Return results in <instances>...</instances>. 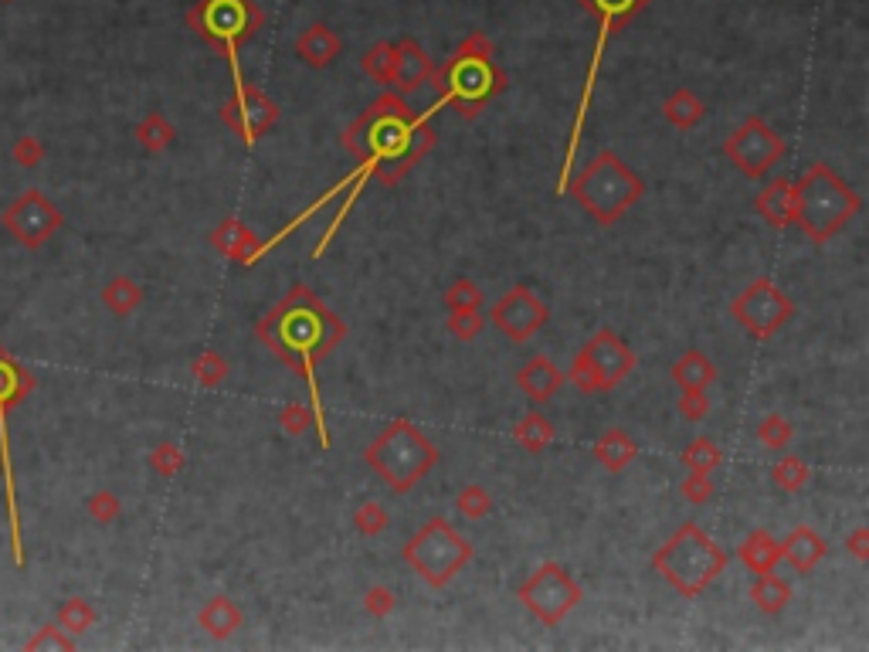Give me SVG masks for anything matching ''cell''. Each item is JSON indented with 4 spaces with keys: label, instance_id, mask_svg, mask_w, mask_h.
<instances>
[{
    "label": "cell",
    "instance_id": "1",
    "mask_svg": "<svg viewBox=\"0 0 869 652\" xmlns=\"http://www.w3.org/2000/svg\"><path fill=\"white\" fill-rule=\"evenodd\" d=\"M255 333L289 371H296L309 384V408H313L316 415V435H320L323 449H330V428H326L323 401H320V388H316L313 371L323 357H330L343 343L347 323H343L313 289L296 282V286L258 320Z\"/></svg>",
    "mask_w": 869,
    "mask_h": 652
},
{
    "label": "cell",
    "instance_id": "2",
    "mask_svg": "<svg viewBox=\"0 0 869 652\" xmlns=\"http://www.w3.org/2000/svg\"><path fill=\"white\" fill-rule=\"evenodd\" d=\"M435 109V106H432ZM428 113H411L401 92H381L354 123L343 130V147L354 153L364 167H371V180L394 187L415 163L428 157L438 133Z\"/></svg>",
    "mask_w": 869,
    "mask_h": 652
},
{
    "label": "cell",
    "instance_id": "3",
    "mask_svg": "<svg viewBox=\"0 0 869 652\" xmlns=\"http://www.w3.org/2000/svg\"><path fill=\"white\" fill-rule=\"evenodd\" d=\"M791 191H795V225L815 245L832 242L863 208L856 187H849L825 160H815L802 177L791 180Z\"/></svg>",
    "mask_w": 869,
    "mask_h": 652
},
{
    "label": "cell",
    "instance_id": "4",
    "mask_svg": "<svg viewBox=\"0 0 869 652\" xmlns=\"http://www.w3.org/2000/svg\"><path fill=\"white\" fill-rule=\"evenodd\" d=\"M564 194L581 204L591 221L601 228H612L625 211H632L645 194V180L612 150L595 153L581 167V174L567 180Z\"/></svg>",
    "mask_w": 869,
    "mask_h": 652
},
{
    "label": "cell",
    "instance_id": "5",
    "mask_svg": "<svg viewBox=\"0 0 869 652\" xmlns=\"http://www.w3.org/2000/svg\"><path fill=\"white\" fill-rule=\"evenodd\" d=\"M438 459L442 456L435 442L408 418L387 422L364 449V462L391 493H411L438 466Z\"/></svg>",
    "mask_w": 869,
    "mask_h": 652
},
{
    "label": "cell",
    "instance_id": "6",
    "mask_svg": "<svg viewBox=\"0 0 869 652\" xmlns=\"http://www.w3.org/2000/svg\"><path fill=\"white\" fill-rule=\"evenodd\" d=\"M652 568L662 574L669 588L683 598H700L713 581L724 574L727 554L700 523L686 520L673 530V537L652 554Z\"/></svg>",
    "mask_w": 869,
    "mask_h": 652
},
{
    "label": "cell",
    "instance_id": "7",
    "mask_svg": "<svg viewBox=\"0 0 869 652\" xmlns=\"http://www.w3.org/2000/svg\"><path fill=\"white\" fill-rule=\"evenodd\" d=\"M428 85L435 89L432 106H452L462 119H476L486 102L503 96L506 75L493 58L452 55L442 68H435Z\"/></svg>",
    "mask_w": 869,
    "mask_h": 652
},
{
    "label": "cell",
    "instance_id": "8",
    "mask_svg": "<svg viewBox=\"0 0 869 652\" xmlns=\"http://www.w3.org/2000/svg\"><path fill=\"white\" fill-rule=\"evenodd\" d=\"M401 557L428 588L442 591L449 588L462 574V568L476 557V547H472L449 520L432 517L401 547Z\"/></svg>",
    "mask_w": 869,
    "mask_h": 652
},
{
    "label": "cell",
    "instance_id": "9",
    "mask_svg": "<svg viewBox=\"0 0 869 652\" xmlns=\"http://www.w3.org/2000/svg\"><path fill=\"white\" fill-rule=\"evenodd\" d=\"M187 24L228 58L231 75H238V48L252 41L265 24L255 0H197L187 11Z\"/></svg>",
    "mask_w": 869,
    "mask_h": 652
},
{
    "label": "cell",
    "instance_id": "10",
    "mask_svg": "<svg viewBox=\"0 0 869 652\" xmlns=\"http://www.w3.org/2000/svg\"><path fill=\"white\" fill-rule=\"evenodd\" d=\"M635 364H639L635 350L628 347L615 330L605 326V330H598L595 337L578 350L567 377H571V384L581 394H605V391H615L618 384L635 371Z\"/></svg>",
    "mask_w": 869,
    "mask_h": 652
},
{
    "label": "cell",
    "instance_id": "11",
    "mask_svg": "<svg viewBox=\"0 0 869 652\" xmlns=\"http://www.w3.org/2000/svg\"><path fill=\"white\" fill-rule=\"evenodd\" d=\"M516 602H523V608H527L537 622L554 629V625H561L567 615L584 602V588L564 564L547 561L516 588Z\"/></svg>",
    "mask_w": 869,
    "mask_h": 652
},
{
    "label": "cell",
    "instance_id": "12",
    "mask_svg": "<svg viewBox=\"0 0 869 652\" xmlns=\"http://www.w3.org/2000/svg\"><path fill=\"white\" fill-rule=\"evenodd\" d=\"M730 316H734L754 340H771L774 333L795 316V303H791L785 289H778V282L771 276H761L730 303Z\"/></svg>",
    "mask_w": 869,
    "mask_h": 652
},
{
    "label": "cell",
    "instance_id": "13",
    "mask_svg": "<svg viewBox=\"0 0 869 652\" xmlns=\"http://www.w3.org/2000/svg\"><path fill=\"white\" fill-rule=\"evenodd\" d=\"M788 153V143L764 123L761 116H747L741 126L724 140V157L734 163L747 180H761L778 167Z\"/></svg>",
    "mask_w": 869,
    "mask_h": 652
},
{
    "label": "cell",
    "instance_id": "14",
    "mask_svg": "<svg viewBox=\"0 0 869 652\" xmlns=\"http://www.w3.org/2000/svg\"><path fill=\"white\" fill-rule=\"evenodd\" d=\"M31 388V377L21 374V367L11 357L0 354V473H4V496H7V520H11V551L14 564H24L21 547V513H17V493H14V459H11V439H7V408Z\"/></svg>",
    "mask_w": 869,
    "mask_h": 652
},
{
    "label": "cell",
    "instance_id": "15",
    "mask_svg": "<svg viewBox=\"0 0 869 652\" xmlns=\"http://www.w3.org/2000/svg\"><path fill=\"white\" fill-rule=\"evenodd\" d=\"M279 116H282L279 102H272L258 85L245 82L242 72H238L231 99L221 106V123H225L228 130L245 143V147H255V143L262 140L275 123H279Z\"/></svg>",
    "mask_w": 869,
    "mask_h": 652
},
{
    "label": "cell",
    "instance_id": "16",
    "mask_svg": "<svg viewBox=\"0 0 869 652\" xmlns=\"http://www.w3.org/2000/svg\"><path fill=\"white\" fill-rule=\"evenodd\" d=\"M489 320H493V326L503 333L506 340L527 343L547 326L550 310H547L544 299L533 293L530 286H523V282H520V286L506 289V293L496 299L493 310H489Z\"/></svg>",
    "mask_w": 869,
    "mask_h": 652
},
{
    "label": "cell",
    "instance_id": "17",
    "mask_svg": "<svg viewBox=\"0 0 869 652\" xmlns=\"http://www.w3.org/2000/svg\"><path fill=\"white\" fill-rule=\"evenodd\" d=\"M211 245L218 248V255H225V259H231L235 265H252L258 255L265 252V242L255 235L252 228L245 225V221L238 218H225L218 228H214L211 235Z\"/></svg>",
    "mask_w": 869,
    "mask_h": 652
},
{
    "label": "cell",
    "instance_id": "18",
    "mask_svg": "<svg viewBox=\"0 0 869 652\" xmlns=\"http://www.w3.org/2000/svg\"><path fill=\"white\" fill-rule=\"evenodd\" d=\"M432 72H435V65H432V58L425 55V48H421L415 38H401L398 41V58H394L391 89L394 92H418V89H425V85H428Z\"/></svg>",
    "mask_w": 869,
    "mask_h": 652
},
{
    "label": "cell",
    "instance_id": "19",
    "mask_svg": "<svg viewBox=\"0 0 869 652\" xmlns=\"http://www.w3.org/2000/svg\"><path fill=\"white\" fill-rule=\"evenodd\" d=\"M567 377L557 371V364L550 357H533L516 371V388H520L533 405H547L557 391L564 388Z\"/></svg>",
    "mask_w": 869,
    "mask_h": 652
},
{
    "label": "cell",
    "instance_id": "20",
    "mask_svg": "<svg viewBox=\"0 0 869 652\" xmlns=\"http://www.w3.org/2000/svg\"><path fill=\"white\" fill-rule=\"evenodd\" d=\"M781 557H785L798 574H812L825 557H829V540L802 523V527H795L781 540Z\"/></svg>",
    "mask_w": 869,
    "mask_h": 652
},
{
    "label": "cell",
    "instance_id": "21",
    "mask_svg": "<svg viewBox=\"0 0 869 652\" xmlns=\"http://www.w3.org/2000/svg\"><path fill=\"white\" fill-rule=\"evenodd\" d=\"M14 208L21 214H28V221H14V225H11V231H17V235H21L28 245H41L51 231L62 225V214L51 208V204L38 191H28V197H24V201H17Z\"/></svg>",
    "mask_w": 869,
    "mask_h": 652
},
{
    "label": "cell",
    "instance_id": "22",
    "mask_svg": "<svg viewBox=\"0 0 869 652\" xmlns=\"http://www.w3.org/2000/svg\"><path fill=\"white\" fill-rule=\"evenodd\" d=\"M296 55H299V62L309 65V68H326L343 55V41L333 28H326V24L316 21L296 38Z\"/></svg>",
    "mask_w": 869,
    "mask_h": 652
},
{
    "label": "cell",
    "instance_id": "23",
    "mask_svg": "<svg viewBox=\"0 0 869 652\" xmlns=\"http://www.w3.org/2000/svg\"><path fill=\"white\" fill-rule=\"evenodd\" d=\"M754 211L761 214L771 228L795 225V191H791V180L774 177L768 187H761V194L754 197Z\"/></svg>",
    "mask_w": 869,
    "mask_h": 652
},
{
    "label": "cell",
    "instance_id": "24",
    "mask_svg": "<svg viewBox=\"0 0 869 652\" xmlns=\"http://www.w3.org/2000/svg\"><path fill=\"white\" fill-rule=\"evenodd\" d=\"M591 456H595L598 466H605L608 473H622V469H628L639 459V442H635L625 428H608V432L598 435Z\"/></svg>",
    "mask_w": 869,
    "mask_h": 652
},
{
    "label": "cell",
    "instance_id": "25",
    "mask_svg": "<svg viewBox=\"0 0 869 652\" xmlns=\"http://www.w3.org/2000/svg\"><path fill=\"white\" fill-rule=\"evenodd\" d=\"M197 625H201L211 639H231L245 625V612L231 602L228 595H214L211 602H204V608L197 612Z\"/></svg>",
    "mask_w": 869,
    "mask_h": 652
},
{
    "label": "cell",
    "instance_id": "26",
    "mask_svg": "<svg viewBox=\"0 0 869 652\" xmlns=\"http://www.w3.org/2000/svg\"><path fill=\"white\" fill-rule=\"evenodd\" d=\"M669 377H673V384L679 391H686V388L707 391L710 384H717V364H713L703 350H686V354L673 364Z\"/></svg>",
    "mask_w": 869,
    "mask_h": 652
},
{
    "label": "cell",
    "instance_id": "27",
    "mask_svg": "<svg viewBox=\"0 0 869 652\" xmlns=\"http://www.w3.org/2000/svg\"><path fill=\"white\" fill-rule=\"evenodd\" d=\"M737 557L744 561V568L751 574H764V571H774V564L781 561V544L774 540L771 530H751L741 547H737Z\"/></svg>",
    "mask_w": 869,
    "mask_h": 652
},
{
    "label": "cell",
    "instance_id": "28",
    "mask_svg": "<svg viewBox=\"0 0 869 652\" xmlns=\"http://www.w3.org/2000/svg\"><path fill=\"white\" fill-rule=\"evenodd\" d=\"M662 116H666V123L673 126V130H696V126L703 123V116H707V102L683 85V89H676L666 96V102H662Z\"/></svg>",
    "mask_w": 869,
    "mask_h": 652
},
{
    "label": "cell",
    "instance_id": "29",
    "mask_svg": "<svg viewBox=\"0 0 869 652\" xmlns=\"http://www.w3.org/2000/svg\"><path fill=\"white\" fill-rule=\"evenodd\" d=\"M751 602L761 615H781L791 602V585L785 578H778L774 571L754 574L751 585Z\"/></svg>",
    "mask_w": 869,
    "mask_h": 652
},
{
    "label": "cell",
    "instance_id": "30",
    "mask_svg": "<svg viewBox=\"0 0 869 652\" xmlns=\"http://www.w3.org/2000/svg\"><path fill=\"white\" fill-rule=\"evenodd\" d=\"M513 439H516V445H520L523 452H530V456H540V452H544L547 445L557 439V428L544 415V411H527V415H523L520 422H516Z\"/></svg>",
    "mask_w": 869,
    "mask_h": 652
},
{
    "label": "cell",
    "instance_id": "31",
    "mask_svg": "<svg viewBox=\"0 0 869 652\" xmlns=\"http://www.w3.org/2000/svg\"><path fill=\"white\" fill-rule=\"evenodd\" d=\"M578 4L591 17H598L601 24H608L612 31H618V28H625L628 21H635V14H639L649 0H578Z\"/></svg>",
    "mask_w": 869,
    "mask_h": 652
},
{
    "label": "cell",
    "instance_id": "32",
    "mask_svg": "<svg viewBox=\"0 0 869 652\" xmlns=\"http://www.w3.org/2000/svg\"><path fill=\"white\" fill-rule=\"evenodd\" d=\"M812 479V469L802 456H781L771 466V483L781 489V493H802Z\"/></svg>",
    "mask_w": 869,
    "mask_h": 652
},
{
    "label": "cell",
    "instance_id": "33",
    "mask_svg": "<svg viewBox=\"0 0 869 652\" xmlns=\"http://www.w3.org/2000/svg\"><path fill=\"white\" fill-rule=\"evenodd\" d=\"M394 58H398V41H377V45L367 48V55L360 58V65H364L367 79H374L377 85H391Z\"/></svg>",
    "mask_w": 869,
    "mask_h": 652
},
{
    "label": "cell",
    "instance_id": "34",
    "mask_svg": "<svg viewBox=\"0 0 869 652\" xmlns=\"http://www.w3.org/2000/svg\"><path fill=\"white\" fill-rule=\"evenodd\" d=\"M442 303L449 306V313H483L486 296H483V289H479V282H476V279L459 276L449 289H445V299H442Z\"/></svg>",
    "mask_w": 869,
    "mask_h": 652
},
{
    "label": "cell",
    "instance_id": "35",
    "mask_svg": "<svg viewBox=\"0 0 869 652\" xmlns=\"http://www.w3.org/2000/svg\"><path fill=\"white\" fill-rule=\"evenodd\" d=\"M724 462V452H720V445L713 439H693L690 445L683 449V466L690 469V473H703L710 476L713 469Z\"/></svg>",
    "mask_w": 869,
    "mask_h": 652
},
{
    "label": "cell",
    "instance_id": "36",
    "mask_svg": "<svg viewBox=\"0 0 869 652\" xmlns=\"http://www.w3.org/2000/svg\"><path fill=\"white\" fill-rule=\"evenodd\" d=\"M791 439H795V425H791L785 415H778V411L764 415L761 425H757V442L771 452H785Z\"/></svg>",
    "mask_w": 869,
    "mask_h": 652
},
{
    "label": "cell",
    "instance_id": "37",
    "mask_svg": "<svg viewBox=\"0 0 869 652\" xmlns=\"http://www.w3.org/2000/svg\"><path fill=\"white\" fill-rule=\"evenodd\" d=\"M102 299H106V306H109V310H113L116 316H129V313L136 310V306L143 303V293H140V286H136L133 279L116 276V279L106 286V293H102Z\"/></svg>",
    "mask_w": 869,
    "mask_h": 652
},
{
    "label": "cell",
    "instance_id": "38",
    "mask_svg": "<svg viewBox=\"0 0 869 652\" xmlns=\"http://www.w3.org/2000/svg\"><path fill=\"white\" fill-rule=\"evenodd\" d=\"M174 126H170V119L163 116V113H150V116H143V123L136 126V140L143 143L146 150L150 153H157V150H163V147H170V143H174Z\"/></svg>",
    "mask_w": 869,
    "mask_h": 652
},
{
    "label": "cell",
    "instance_id": "39",
    "mask_svg": "<svg viewBox=\"0 0 869 652\" xmlns=\"http://www.w3.org/2000/svg\"><path fill=\"white\" fill-rule=\"evenodd\" d=\"M191 374H194V381L201 384V388H221V384L228 381L231 367H228V360L218 354V350H204V354L191 364Z\"/></svg>",
    "mask_w": 869,
    "mask_h": 652
},
{
    "label": "cell",
    "instance_id": "40",
    "mask_svg": "<svg viewBox=\"0 0 869 652\" xmlns=\"http://www.w3.org/2000/svg\"><path fill=\"white\" fill-rule=\"evenodd\" d=\"M455 510H459L466 520H483V517H489V510H493V496H489L486 486L469 483L455 493Z\"/></svg>",
    "mask_w": 869,
    "mask_h": 652
},
{
    "label": "cell",
    "instance_id": "41",
    "mask_svg": "<svg viewBox=\"0 0 869 652\" xmlns=\"http://www.w3.org/2000/svg\"><path fill=\"white\" fill-rule=\"evenodd\" d=\"M350 520H354V530H357V534H364V537H377V534H384V530H387V520H391V517H387V510H384V506L377 503V500H364V503H360L357 510H354V517H350Z\"/></svg>",
    "mask_w": 869,
    "mask_h": 652
},
{
    "label": "cell",
    "instance_id": "42",
    "mask_svg": "<svg viewBox=\"0 0 869 652\" xmlns=\"http://www.w3.org/2000/svg\"><path fill=\"white\" fill-rule=\"evenodd\" d=\"M279 428L286 435H292V439H299V435H306L309 428H316V415L309 405H299V401H292V405H286L279 411Z\"/></svg>",
    "mask_w": 869,
    "mask_h": 652
},
{
    "label": "cell",
    "instance_id": "43",
    "mask_svg": "<svg viewBox=\"0 0 869 652\" xmlns=\"http://www.w3.org/2000/svg\"><path fill=\"white\" fill-rule=\"evenodd\" d=\"M150 466H153V473L163 476V479L177 476L180 469H184V449H180L177 442H163V445H157V449H153Z\"/></svg>",
    "mask_w": 869,
    "mask_h": 652
},
{
    "label": "cell",
    "instance_id": "44",
    "mask_svg": "<svg viewBox=\"0 0 869 652\" xmlns=\"http://www.w3.org/2000/svg\"><path fill=\"white\" fill-rule=\"evenodd\" d=\"M394 608H398V595L387 585H374L364 591V612L371 615V619H387Z\"/></svg>",
    "mask_w": 869,
    "mask_h": 652
},
{
    "label": "cell",
    "instance_id": "45",
    "mask_svg": "<svg viewBox=\"0 0 869 652\" xmlns=\"http://www.w3.org/2000/svg\"><path fill=\"white\" fill-rule=\"evenodd\" d=\"M483 330H486V316L483 313H449V333L455 340L472 343Z\"/></svg>",
    "mask_w": 869,
    "mask_h": 652
},
{
    "label": "cell",
    "instance_id": "46",
    "mask_svg": "<svg viewBox=\"0 0 869 652\" xmlns=\"http://www.w3.org/2000/svg\"><path fill=\"white\" fill-rule=\"evenodd\" d=\"M676 408H679V415H683L686 422H703V418L710 415V398H707V391L686 388V391H679Z\"/></svg>",
    "mask_w": 869,
    "mask_h": 652
},
{
    "label": "cell",
    "instance_id": "47",
    "mask_svg": "<svg viewBox=\"0 0 869 652\" xmlns=\"http://www.w3.org/2000/svg\"><path fill=\"white\" fill-rule=\"evenodd\" d=\"M62 622L68 625L72 632H85L92 622H96V612H92L89 605L82 602V598H72L65 608H62Z\"/></svg>",
    "mask_w": 869,
    "mask_h": 652
},
{
    "label": "cell",
    "instance_id": "48",
    "mask_svg": "<svg viewBox=\"0 0 869 652\" xmlns=\"http://www.w3.org/2000/svg\"><path fill=\"white\" fill-rule=\"evenodd\" d=\"M493 41L486 38L483 31H469L466 38H462V45L455 48V55L459 58H493Z\"/></svg>",
    "mask_w": 869,
    "mask_h": 652
},
{
    "label": "cell",
    "instance_id": "49",
    "mask_svg": "<svg viewBox=\"0 0 869 652\" xmlns=\"http://www.w3.org/2000/svg\"><path fill=\"white\" fill-rule=\"evenodd\" d=\"M679 493H683L693 506H700V503H707L710 496H713V483H710V476L690 473V476L683 479V486H679Z\"/></svg>",
    "mask_w": 869,
    "mask_h": 652
},
{
    "label": "cell",
    "instance_id": "50",
    "mask_svg": "<svg viewBox=\"0 0 869 652\" xmlns=\"http://www.w3.org/2000/svg\"><path fill=\"white\" fill-rule=\"evenodd\" d=\"M89 510H92V517H96V520L109 523V520H116L119 500L113 493H96V496H92V503H89Z\"/></svg>",
    "mask_w": 869,
    "mask_h": 652
},
{
    "label": "cell",
    "instance_id": "51",
    "mask_svg": "<svg viewBox=\"0 0 869 652\" xmlns=\"http://www.w3.org/2000/svg\"><path fill=\"white\" fill-rule=\"evenodd\" d=\"M846 551L853 554L859 564L869 561V527H856L853 534L846 537Z\"/></svg>",
    "mask_w": 869,
    "mask_h": 652
},
{
    "label": "cell",
    "instance_id": "52",
    "mask_svg": "<svg viewBox=\"0 0 869 652\" xmlns=\"http://www.w3.org/2000/svg\"><path fill=\"white\" fill-rule=\"evenodd\" d=\"M7 4H14V0H7Z\"/></svg>",
    "mask_w": 869,
    "mask_h": 652
}]
</instances>
